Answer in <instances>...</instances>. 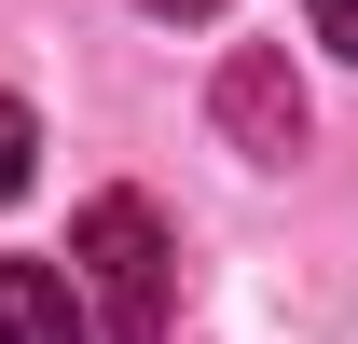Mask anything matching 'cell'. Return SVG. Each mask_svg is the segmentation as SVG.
Segmentation results:
<instances>
[{
	"mask_svg": "<svg viewBox=\"0 0 358 344\" xmlns=\"http://www.w3.org/2000/svg\"><path fill=\"white\" fill-rule=\"evenodd\" d=\"M69 275H83L96 331H124V344H166V289H179V248H166V220L138 207V193H96V207L69 220Z\"/></svg>",
	"mask_w": 358,
	"mask_h": 344,
	"instance_id": "cell-1",
	"label": "cell"
},
{
	"mask_svg": "<svg viewBox=\"0 0 358 344\" xmlns=\"http://www.w3.org/2000/svg\"><path fill=\"white\" fill-rule=\"evenodd\" d=\"M221 138H234V152H262V166L303 152V83H289V55H275V42L221 55Z\"/></svg>",
	"mask_w": 358,
	"mask_h": 344,
	"instance_id": "cell-2",
	"label": "cell"
},
{
	"mask_svg": "<svg viewBox=\"0 0 358 344\" xmlns=\"http://www.w3.org/2000/svg\"><path fill=\"white\" fill-rule=\"evenodd\" d=\"M96 303L83 275H55V261H0V344H83Z\"/></svg>",
	"mask_w": 358,
	"mask_h": 344,
	"instance_id": "cell-3",
	"label": "cell"
},
{
	"mask_svg": "<svg viewBox=\"0 0 358 344\" xmlns=\"http://www.w3.org/2000/svg\"><path fill=\"white\" fill-rule=\"evenodd\" d=\"M28 152H42V124H28V96H0V207L28 193Z\"/></svg>",
	"mask_w": 358,
	"mask_h": 344,
	"instance_id": "cell-4",
	"label": "cell"
},
{
	"mask_svg": "<svg viewBox=\"0 0 358 344\" xmlns=\"http://www.w3.org/2000/svg\"><path fill=\"white\" fill-rule=\"evenodd\" d=\"M317 42H331V55H358V0H317Z\"/></svg>",
	"mask_w": 358,
	"mask_h": 344,
	"instance_id": "cell-5",
	"label": "cell"
},
{
	"mask_svg": "<svg viewBox=\"0 0 358 344\" xmlns=\"http://www.w3.org/2000/svg\"><path fill=\"white\" fill-rule=\"evenodd\" d=\"M152 14H221V0H152Z\"/></svg>",
	"mask_w": 358,
	"mask_h": 344,
	"instance_id": "cell-6",
	"label": "cell"
}]
</instances>
